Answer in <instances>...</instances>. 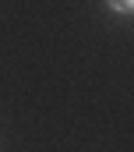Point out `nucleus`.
<instances>
[{"label": "nucleus", "instance_id": "f257e3e1", "mask_svg": "<svg viewBox=\"0 0 134 152\" xmlns=\"http://www.w3.org/2000/svg\"><path fill=\"white\" fill-rule=\"evenodd\" d=\"M106 7L113 14H134V0H106Z\"/></svg>", "mask_w": 134, "mask_h": 152}]
</instances>
